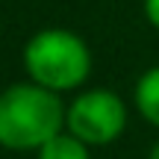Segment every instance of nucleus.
<instances>
[{"label":"nucleus","instance_id":"nucleus-3","mask_svg":"<svg viewBox=\"0 0 159 159\" xmlns=\"http://www.w3.org/2000/svg\"><path fill=\"white\" fill-rule=\"evenodd\" d=\"M127 124V106L115 91L109 89H91L74 97L65 115V127L71 136L85 142L89 148L109 144L124 133Z\"/></svg>","mask_w":159,"mask_h":159},{"label":"nucleus","instance_id":"nucleus-6","mask_svg":"<svg viewBox=\"0 0 159 159\" xmlns=\"http://www.w3.org/2000/svg\"><path fill=\"white\" fill-rule=\"evenodd\" d=\"M144 15H148V21L159 30V0H144Z\"/></svg>","mask_w":159,"mask_h":159},{"label":"nucleus","instance_id":"nucleus-2","mask_svg":"<svg viewBox=\"0 0 159 159\" xmlns=\"http://www.w3.org/2000/svg\"><path fill=\"white\" fill-rule=\"evenodd\" d=\"M24 68L30 83L50 91H71L85 83L91 71V53L85 41L71 30H41L24 47Z\"/></svg>","mask_w":159,"mask_h":159},{"label":"nucleus","instance_id":"nucleus-1","mask_svg":"<svg viewBox=\"0 0 159 159\" xmlns=\"http://www.w3.org/2000/svg\"><path fill=\"white\" fill-rule=\"evenodd\" d=\"M62 97L35 83H15L0 91V144L6 150H41L65 127Z\"/></svg>","mask_w":159,"mask_h":159},{"label":"nucleus","instance_id":"nucleus-7","mask_svg":"<svg viewBox=\"0 0 159 159\" xmlns=\"http://www.w3.org/2000/svg\"><path fill=\"white\" fill-rule=\"evenodd\" d=\"M150 159H159V142L153 144V150H150Z\"/></svg>","mask_w":159,"mask_h":159},{"label":"nucleus","instance_id":"nucleus-4","mask_svg":"<svg viewBox=\"0 0 159 159\" xmlns=\"http://www.w3.org/2000/svg\"><path fill=\"white\" fill-rule=\"evenodd\" d=\"M136 106L144 121L159 127V68H150L136 83Z\"/></svg>","mask_w":159,"mask_h":159},{"label":"nucleus","instance_id":"nucleus-5","mask_svg":"<svg viewBox=\"0 0 159 159\" xmlns=\"http://www.w3.org/2000/svg\"><path fill=\"white\" fill-rule=\"evenodd\" d=\"M35 153H39V159H89V144L71 133H59Z\"/></svg>","mask_w":159,"mask_h":159}]
</instances>
